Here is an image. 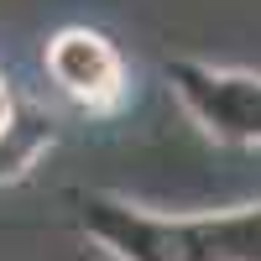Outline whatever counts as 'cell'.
Instances as JSON below:
<instances>
[{"instance_id":"cell-1","label":"cell","mask_w":261,"mask_h":261,"mask_svg":"<svg viewBox=\"0 0 261 261\" xmlns=\"http://www.w3.org/2000/svg\"><path fill=\"white\" fill-rule=\"evenodd\" d=\"M47 63H53V79L79 99L99 105V99H110L120 89V63L110 53V42H99L94 32H63L53 42Z\"/></svg>"},{"instance_id":"cell-2","label":"cell","mask_w":261,"mask_h":261,"mask_svg":"<svg viewBox=\"0 0 261 261\" xmlns=\"http://www.w3.org/2000/svg\"><path fill=\"white\" fill-rule=\"evenodd\" d=\"M0 120H6V94H0Z\"/></svg>"}]
</instances>
